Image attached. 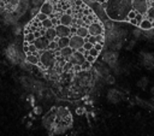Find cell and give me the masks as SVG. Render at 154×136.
Returning <instances> with one entry per match:
<instances>
[{
    "mask_svg": "<svg viewBox=\"0 0 154 136\" xmlns=\"http://www.w3.org/2000/svg\"><path fill=\"white\" fill-rule=\"evenodd\" d=\"M41 26H42L43 29H48V28H52V26H54V25H53V23H52V19H51V17H47L45 20H42V22H41Z\"/></svg>",
    "mask_w": 154,
    "mask_h": 136,
    "instance_id": "obj_24",
    "label": "cell"
},
{
    "mask_svg": "<svg viewBox=\"0 0 154 136\" xmlns=\"http://www.w3.org/2000/svg\"><path fill=\"white\" fill-rule=\"evenodd\" d=\"M146 16L148 19H150L152 22H154V6H149L147 12H146Z\"/></svg>",
    "mask_w": 154,
    "mask_h": 136,
    "instance_id": "obj_25",
    "label": "cell"
},
{
    "mask_svg": "<svg viewBox=\"0 0 154 136\" xmlns=\"http://www.w3.org/2000/svg\"><path fill=\"white\" fill-rule=\"evenodd\" d=\"M85 60H87V61H89L90 64H93V63L96 60V58H95V57H93V55H90V54H88V55H85Z\"/></svg>",
    "mask_w": 154,
    "mask_h": 136,
    "instance_id": "obj_35",
    "label": "cell"
},
{
    "mask_svg": "<svg viewBox=\"0 0 154 136\" xmlns=\"http://www.w3.org/2000/svg\"><path fill=\"white\" fill-rule=\"evenodd\" d=\"M87 28H88L89 35H93V36L101 35V34H103V30H105L103 25H102L100 22H97V20H94V22L89 23V24L87 25Z\"/></svg>",
    "mask_w": 154,
    "mask_h": 136,
    "instance_id": "obj_4",
    "label": "cell"
},
{
    "mask_svg": "<svg viewBox=\"0 0 154 136\" xmlns=\"http://www.w3.org/2000/svg\"><path fill=\"white\" fill-rule=\"evenodd\" d=\"M59 23L64 24V25H67V26H71L72 23H73V16L69 12H65V13L59 16Z\"/></svg>",
    "mask_w": 154,
    "mask_h": 136,
    "instance_id": "obj_15",
    "label": "cell"
},
{
    "mask_svg": "<svg viewBox=\"0 0 154 136\" xmlns=\"http://www.w3.org/2000/svg\"><path fill=\"white\" fill-rule=\"evenodd\" d=\"M132 35H134V37L137 40V39H141V37L143 36V31H142L140 28H135V29L132 30Z\"/></svg>",
    "mask_w": 154,
    "mask_h": 136,
    "instance_id": "obj_26",
    "label": "cell"
},
{
    "mask_svg": "<svg viewBox=\"0 0 154 136\" xmlns=\"http://www.w3.org/2000/svg\"><path fill=\"white\" fill-rule=\"evenodd\" d=\"M94 48H96L99 52H101L102 48H103V43H99V42H96V43L94 45Z\"/></svg>",
    "mask_w": 154,
    "mask_h": 136,
    "instance_id": "obj_37",
    "label": "cell"
},
{
    "mask_svg": "<svg viewBox=\"0 0 154 136\" xmlns=\"http://www.w3.org/2000/svg\"><path fill=\"white\" fill-rule=\"evenodd\" d=\"M75 34H76V35H78V36H81V37H83V39H85V37H88V36H89L88 28H87L85 25L77 26V28H76V32H75Z\"/></svg>",
    "mask_w": 154,
    "mask_h": 136,
    "instance_id": "obj_20",
    "label": "cell"
},
{
    "mask_svg": "<svg viewBox=\"0 0 154 136\" xmlns=\"http://www.w3.org/2000/svg\"><path fill=\"white\" fill-rule=\"evenodd\" d=\"M117 59H118V54L114 52V51H108V52H106L103 55H102V60L105 61V63H107L111 67H116V65H117Z\"/></svg>",
    "mask_w": 154,
    "mask_h": 136,
    "instance_id": "obj_7",
    "label": "cell"
},
{
    "mask_svg": "<svg viewBox=\"0 0 154 136\" xmlns=\"http://www.w3.org/2000/svg\"><path fill=\"white\" fill-rule=\"evenodd\" d=\"M90 67H91V64H90L89 61H87V60L81 65V70H82V71H88Z\"/></svg>",
    "mask_w": 154,
    "mask_h": 136,
    "instance_id": "obj_32",
    "label": "cell"
},
{
    "mask_svg": "<svg viewBox=\"0 0 154 136\" xmlns=\"http://www.w3.org/2000/svg\"><path fill=\"white\" fill-rule=\"evenodd\" d=\"M55 41L58 42V47H59V48H63V47H66V46H69V41H70V37H67V36H65V37H58V36H57Z\"/></svg>",
    "mask_w": 154,
    "mask_h": 136,
    "instance_id": "obj_22",
    "label": "cell"
},
{
    "mask_svg": "<svg viewBox=\"0 0 154 136\" xmlns=\"http://www.w3.org/2000/svg\"><path fill=\"white\" fill-rule=\"evenodd\" d=\"M32 43L35 45V47L37 48V51H38V52H41V51L48 49L49 40H48L45 35H42V36H40V37H36V39L34 40V42H32Z\"/></svg>",
    "mask_w": 154,
    "mask_h": 136,
    "instance_id": "obj_8",
    "label": "cell"
},
{
    "mask_svg": "<svg viewBox=\"0 0 154 136\" xmlns=\"http://www.w3.org/2000/svg\"><path fill=\"white\" fill-rule=\"evenodd\" d=\"M45 36H46L49 41L55 40V39H57V31H55V28H54V26H52V28L46 29V30H45Z\"/></svg>",
    "mask_w": 154,
    "mask_h": 136,
    "instance_id": "obj_21",
    "label": "cell"
},
{
    "mask_svg": "<svg viewBox=\"0 0 154 136\" xmlns=\"http://www.w3.org/2000/svg\"><path fill=\"white\" fill-rule=\"evenodd\" d=\"M90 2H106V0H89Z\"/></svg>",
    "mask_w": 154,
    "mask_h": 136,
    "instance_id": "obj_39",
    "label": "cell"
},
{
    "mask_svg": "<svg viewBox=\"0 0 154 136\" xmlns=\"http://www.w3.org/2000/svg\"><path fill=\"white\" fill-rule=\"evenodd\" d=\"M6 55L7 58L12 61V63H18L19 61V52L18 49L16 48L14 45H10L6 49Z\"/></svg>",
    "mask_w": 154,
    "mask_h": 136,
    "instance_id": "obj_9",
    "label": "cell"
},
{
    "mask_svg": "<svg viewBox=\"0 0 154 136\" xmlns=\"http://www.w3.org/2000/svg\"><path fill=\"white\" fill-rule=\"evenodd\" d=\"M41 112H42V108H41L40 106H35V107H34V113H35V114H40Z\"/></svg>",
    "mask_w": 154,
    "mask_h": 136,
    "instance_id": "obj_38",
    "label": "cell"
},
{
    "mask_svg": "<svg viewBox=\"0 0 154 136\" xmlns=\"http://www.w3.org/2000/svg\"><path fill=\"white\" fill-rule=\"evenodd\" d=\"M69 61L72 63L73 65H82L85 61V55L83 53H81L79 51H75L73 54L69 58Z\"/></svg>",
    "mask_w": 154,
    "mask_h": 136,
    "instance_id": "obj_12",
    "label": "cell"
},
{
    "mask_svg": "<svg viewBox=\"0 0 154 136\" xmlns=\"http://www.w3.org/2000/svg\"><path fill=\"white\" fill-rule=\"evenodd\" d=\"M40 12H42V13L47 14L48 17H51L54 13V6H53V4L51 1H45L41 5V7H40Z\"/></svg>",
    "mask_w": 154,
    "mask_h": 136,
    "instance_id": "obj_14",
    "label": "cell"
},
{
    "mask_svg": "<svg viewBox=\"0 0 154 136\" xmlns=\"http://www.w3.org/2000/svg\"><path fill=\"white\" fill-rule=\"evenodd\" d=\"M148 7H149L148 0H132V10H135L140 14L144 16Z\"/></svg>",
    "mask_w": 154,
    "mask_h": 136,
    "instance_id": "obj_5",
    "label": "cell"
},
{
    "mask_svg": "<svg viewBox=\"0 0 154 136\" xmlns=\"http://www.w3.org/2000/svg\"><path fill=\"white\" fill-rule=\"evenodd\" d=\"M55 118H57V108H52L45 117H43V125L47 130L53 132V128L55 124Z\"/></svg>",
    "mask_w": 154,
    "mask_h": 136,
    "instance_id": "obj_3",
    "label": "cell"
},
{
    "mask_svg": "<svg viewBox=\"0 0 154 136\" xmlns=\"http://www.w3.org/2000/svg\"><path fill=\"white\" fill-rule=\"evenodd\" d=\"M93 47H94V45H93V43H90L89 41H85V42H84V45H83L84 51H89V49H91Z\"/></svg>",
    "mask_w": 154,
    "mask_h": 136,
    "instance_id": "obj_34",
    "label": "cell"
},
{
    "mask_svg": "<svg viewBox=\"0 0 154 136\" xmlns=\"http://www.w3.org/2000/svg\"><path fill=\"white\" fill-rule=\"evenodd\" d=\"M70 110L67 107H64V106H60L57 108V118L59 119H64V118H67L70 117Z\"/></svg>",
    "mask_w": 154,
    "mask_h": 136,
    "instance_id": "obj_18",
    "label": "cell"
},
{
    "mask_svg": "<svg viewBox=\"0 0 154 136\" xmlns=\"http://www.w3.org/2000/svg\"><path fill=\"white\" fill-rule=\"evenodd\" d=\"M142 64L146 69H154V53H142Z\"/></svg>",
    "mask_w": 154,
    "mask_h": 136,
    "instance_id": "obj_10",
    "label": "cell"
},
{
    "mask_svg": "<svg viewBox=\"0 0 154 136\" xmlns=\"http://www.w3.org/2000/svg\"><path fill=\"white\" fill-rule=\"evenodd\" d=\"M73 49L70 47V46H66V47H63V48H59V52H58V54L61 57V58H64L66 61L69 60V58L73 54Z\"/></svg>",
    "mask_w": 154,
    "mask_h": 136,
    "instance_id": "obj_17",
    "label": "cell"
},
{
    "mask_svg": "<svg viewBox=\"0 0 154 136\" xmlns=\"http://www.w3.org/2000/svg\"><path fill=\"white\" fill-rule=\"evenodd\" d=\"M48 49H51V51H58L59 49V47H58V42L55 41V40H52V41H49V43H48Z\"/></svg>",
    "mask_w": 154,
    "mask_h": 136,
    "instance_id": "obj_28",
    "label": "cell"
},
{
    "mask_svg": "<svg viewBox=\"0 0 154 136\" xmlns=\"http://www.w3.org/2000/svg\"><path fill=\"white\" fill-rule=\"evenodd\" d=\"M57 53L51 49H45L40 52V65L42 69H49L55 65Z\"/></svg>",
    "mask_w": 154,
    "mask_h": 136,
    "instance_id": "obj_2",
    "label": "cell"
},
{
    "mask_svg": "<svg viewBox=\"0 0 154 136\" xmlns=\"http://www.w3.org/2000/svg\"><path fill=\"white\" fill-rule=\"evenodd\" d=\"M72 67H73V64L67 60V61H65V64L63 65V72H70V71L72 70Z\"/></svg>",
    "mask_w": 154,
    "mask_h": 136,
    "instance_id": "obj_27",
    "label": "cell"
},
{
    "mask_svg": "<svg viewBox=\"0 0 154 136\" xmlns=\"http://www.w3.org/2000/svg\"><path fill=\"white\" fill-rule=\"evenodd\" d=\"M141 30H149V29H152L153 26H154V24H153V22L150 20V19H148V18H143L140 23H138V25H137Z\"/></svg>",
    "mask_w": 154,
    "mask_h": 136,
    "instance_id": "obj_19",
    "label": "cell"
},
{
    "mask_svg": "<svg viewBox=\"0 0 154 136\" xmlns=\"http://www.w3.org/2000/svg\"><path fill=\"white\" fill-rule=\"evenodd\" d=\"M55 28V31H57V36L58 37H70L71 36V26H67V25H64V24H58L54 26Z\"/></svg>",
    "mask_w": 154,
    "mask_h": 136,
    "instance_id": "obj_11",
    "label": "cell"
},
{
    "mask_svg": "<svg viewBox=\"0 0 154 136\" xmlns=\"http://www.w3.org/2000/svg\"><path fill=\"white\" fill-rule=\"evenodd\" d=\"M88 53H89L90 55H93V57H95V58H97V55L100 54V52H99V51H97L96 48H94V47H93L91 49H89V51H88Z\"/></svg>",
    "mask_w": 154,
    "mask_h": 136,
    "instance_id": "obj_33",
    "label": "cell"
},
{
    "mask_svg": "<svg viewBox=\"0 0 154 136\" xmlns=\"http://www.w3.org/2000/svg\"><path fill=\"white\" fill-rule=\"evenodd\" d=\"M84 42H85V40H84L83 37H81V36H78V35H76V34H72V35L70 36L69 46H70L73 51H78L79 48L83 47Z\"/></svg>",
    "mask_w": 154,
    "mask_h": 136,
    "instance_id": "obj_6",
    "label": "cell"
},
{
    "mask_svg": "<svg viewBox=\"0 0 154 136\" xmlns=\"http://www.w3.org/2000/svg\"><path fill=\"white\" fill-rule=\"evenodd\" d=\"M105 81H106V83H108V84H113L114 82H116V78H114V76L113 75H107L106 77H105Z\"/></svg>",
    "mask_w": 154,
    "mask_h": 136,
    "instance_id": "obj_31",
    "label": "cell"
},
{
    "mask_svg": "<svg viewBox=\"0 0 154 136\" xmlns=\"http://www.w3.org/2000/svg\"><path fill=\"white\" fill-rule=\"evenodd\" d=\"M136 13H137V12H136L135 10H131V11L129 12V14H128V20H129V19L135 18V17H136Z\"/></svg>",
    "mask_w": 154,
    "mask_h": 136,
    "instance_id": "obj_36",
    "label": "cell"
},
{
    "mask_svg": "<svg viewBox=\"0 0 154 136\" xmlns=\"http://www.w3.org/2000/svg\"><path fill=\"white\" fill-rule=\"evenodd\" d=\"M34 40H35V35H34L32 31H26V32L24 34V41H25L26 43H32Z\"/></svg>",
    "mask_w": 154,
    "mask_h": 136,
    "instance_id": "obj_23",
    "label": "cell"
},
{
    "mask_svg": "<svg viewBox=\"0 0 154 136\" xmlns=\"http://www.w3.org/2000/svg\"><path fill=\"white\" fill-rule=\"evenodd\" d=\"M47 17H48L47 14H45V13H42V12H38L34 18H35L36 20H38V22H42V20H45Z\"/></svg>",
    "mask_w": 154,
    "mask_h": 136,
    "instance_id": "obj_30",
    "label": "cell"
},
{
    "mask_svg": "<svg viewBox=\"0 0 154 136\" xmlns=\"http://www.w3.org/2000/svg\"><path fill=\"white\" fill-rule=\"evenodd\" d=\"M147 84H148V78H147V77H142V78L137 82V85L141 87V88H143V89L147 87Z\"/></svg>",
    "mask_w": 154,
    "mask_h": 136,
    "instance_id": "obj_29",
    "label": "cell"
},
{
    "mask_svg": "<svg viewBox=\"0 0 154 136\" xmlns=\"http://www.w3.org/2000/svg\"><path fill=\"white\" fill-rule=\"evenodd\" d=\"M122 97H123V94H122L119 90H117V89H111V90H108L107 99H108L112 104L119 102V101L122 100Z\"/></svg>",
    "mask_w": 154,
    "mask_h": 136,
    "instance_id": "obj_13",
    "label": "cell"
},
{
    "mask_svg": "<svg viewBox=\"0 0 154 136\" xmlns=\"http://www.w3.org/2000/svg\"><path fill=\"white\" fill-rule=\"evenodd\" d=\"M150 1H152V2H153V4H154V0H150Z\"/></svg>",
    "mask_w": 154,
    "mask_h": 136,
    "instance_id": "obj_41",
    "label": "cell"
},
{
    "mask_svg": "<svg viewBox=\"0 0 154 136\" xmlns=\"http://www.w3.org/2000/svg\"><path fill=\"white\" fill-rule=\"evenodd\" d=\"M150 94H153V95H154V85L150 88Z\"/></svg>",
    "mask_w": 154,
    "mask_h": 136,
    "instance_id": "obj_40",
    "label": "cell"
},
{
    "mask_svg": "<svg viewBox=\"0 0 154 136\" xmlns=\"http://www.w3.org/2000/svg\"><path fill=\"white\" fill-rule=\"evenodd\" d=\"M25 61L30 65H37L40 63V53H26L25 54Z\"/></svg>",
    "mask_w": 154,
    "mask_h": 136,
    "instance_id": "obj_16",
    "label": "cell"
},
{
    "mask_svg": "<svg viewBox=\"0 0 154 136\" xmlns=\"http://www.w3.org/2000/svg\"><path fill=\"white\" fill-rule=\"evenodd\" d=\"M132 10V0H106L105 12L113 22L128 20V14Z\"/></svg>",
    "mask_w": 154,
    "mask_h": 136,
    "instance_id": "obj_1",
    "label": "cell"
}]
</instances>
